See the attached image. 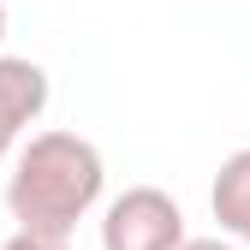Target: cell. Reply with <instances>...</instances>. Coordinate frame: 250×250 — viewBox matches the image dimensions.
I'll list each match as a JSON object with an SVG mask.
<instances>
[{
	"label": "cell",
	"mask_w": 250,
	"mask_h": 250,
	"mask_svg": "<svg viewBox=\"0 0 250 250\" xmlns=\"http://www.w3.org/2000/svg\"><path fill=\"white\" fill-rule=\"evenodd\" d=\"M102 149L78 137V131H36L6 179V208L18 232H42V238H72L78 221L102 203Z\"/></svg>",
	"instance_id": "6da1fadb"
},
{
	"label": "cell",
	"mask_w": 250,
	"mask_h": 250,
	"mask_svg": "<svg viewBox=\"0 0 250 250\" xmlns=\"http://www.w3.org/2000/svg\"><path fill=\"white\" fill-rule=\"evenodd\" d=\"M185 214L161 185H131L102 214V250H179Z\"/></svg>",
	"instance_id": "7a4b0ae2"
},
{
	"label": "cell",
	"mask_w": 250,
	"mask_h": 250,
	"mask_svg": "<svg viewBox=\"0 0 250 250\" xmlns=\"http://www.w3.org/2000/svg\"><path fill=\"white\" fill-rule=\"evenodd\" d=\"M48 107V72L36 60H18V54H0V161L18 149V137L42 119Z\"/></svg>",
	"instance_id": "3957f363"
},
{
	"label": "cell",
	"mask_w": 250,
	"mask_h": 250,
	"mask_svg": "<svg viewBox=\"0 0 250 250\" xmlns=\"http://www.w3.org/2000/svg\"><path fill=\"white\" fill-rule=\"evenodd\" d=\"M208 208L221 232H232L238 244H250V149H232L221 173H214V191H208Z\"/></svg>",
	"instance_id": "277c9868"
},
{
	"label": "cell",
	"mask_w": 250,
	"mask_h": 250,
	"mask_svg": "<svg viewBox=\"0 0 250 250\" xmlns=\"http://www.w3.org/2000/svg\"><path fill=\"white\" fill-rule=\"evenodd\" d=\"M0 250H72V238H42V232H12Z\"/></svg>",
	"instance_id": "5b68a950"
},
{
	"label": "cell",
	"mask_w": 250,
	"mask_h": 250,
	"mask_svg": "<svg viewBox=\"0 0 250 250\" xmlns=\"http://www.w3.org/2000/svg\"><path fill=\"white\" fill-rule=\"evenodd\" d=\"M179 250H238V244H227V238H185Z\"/></svg>",
	"instance_id": "8992f818"
},
{
	"label": "cell",
	"mask_w": 250,
	"mask_h": 250,
	"mask_svg": "<svg viewBox=\"0 0 250 250\" xmlns=\"http://www.w3.org/2000/svg\"><path fill=\"white\" fill-rule=\"evenodd\" d=\"M0 42H6V0H0Z\"/></svg>",
	"instance_id": "52a82bcc"
}]
</instances>
